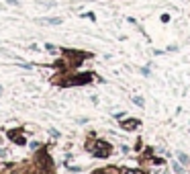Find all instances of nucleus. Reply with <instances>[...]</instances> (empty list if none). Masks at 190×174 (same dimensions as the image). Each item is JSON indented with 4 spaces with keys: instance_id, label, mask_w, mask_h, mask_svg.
<instances>
[{
    "instance_id": "nucleus-7",
    "label": "nucleus",
    "mask_w": 190,
    "mask_h": 174,
    "mask_svg": "<svg viewBox=\"0 0 190 174\" xmlns=\"http://www.w3.org/2000/svg\"><path fill=\"white\" fill-rule=\"evenodd\" d=\"M47 23H51V25H59V23H61V19H47Z\"/></svg>"
},
{
    "instance_id": "nucleus-2",
    "label": "nucleus",
    "mask_w": 190,
    "mask_h": 174,
    "mask_svg": "<svg viewBox=\"0 0 190 174\" xmlns=\"http://www.w3.org/2000/svg\"><path fill=\"white\" fill-rule=\"evenodd\" d=\"M137 125H139V121H137V119H127V121H123V123H121V127L127 129V131H133V129H137Z\"/></svg>"
},
{
    "instance_id": "nucleus-9",
    "label": "nucleus",
    "mask_w": 190,
    "mask_h": 174,
    "mask_svg": "<svg viewBox=\"0 0 190 174\" xmlns=\"http://www.w3.org/2000/svg\"><path fill=\"white\" fill-rule=\"evenodd\" d=\"M0 94H2V86H0Z\"/></svg>"
},
{
    "instance_id": "nucleus-5",
    "label": "nucleus",
    "mask_w": 190,
    "mask_h": 174,
    "mask_svg": "<svg viewBox=\"0 0 190 174\" xmlns=\"http://www.w3.org/2000/svg\"><path fill=\"white\" fill-rule=\"evenodd\" d=\"M178 160H180L182 164H184V166H188V164H190V158L186 156V154H182V152L178 154Z\"/></svg>"
},
{
    "instance_id": "nucleus-4",
    "label": "nucleus",
    "mask_w": 190,
    "mask_h": 174,
    "mask_svg": "<svg viewBox=\"0 0 190 174\" xmlns=\"http://www.w3.org/2000/svg\"><path fill=\"white\" fill-rule=\"evenodd\" d=\"M39 164H41V166H45V168H49V166H51V162H49V156H47V154L39 156Z\"/></svg>"
},
{
    "instance_id": "nucleus-6",
    "label": "nucleus",
    "mask_w": 190,
    "mask_h": 174,
    "mask_svg": "<svg viewBox=\"0 0 190 174\" xmlns=\"http://www.w3.org/2000/svg\"><path fill=\"white\" fill-rule=\"evenodd\" d=\"M133 103H135V104H139V106H143V104H145V100H143L141 96H133Z\"/></svg>"
},
{
    "instance_id": "nucleus-8",
    "label": "nucleus",
    "mask_w": 190,
    "mask_h": 174,
    "mask_svg": "<svg viewBox=\"0 0 190 174\" xmlns=\"http://www.w3.org/2000/svg\"><path fill=\"white\" fill-rule=\"evenodd\" d=\"M8 4H19V0H8Z\"/></svg>"
},
{
    "instance_id": "nucleus-3",
    "label": "nucleus",
    "mask_w": 190,
    "mask_h": 174,
    "mask_svg": "<svg viewBox=\"0 0 190 174\" xmlns=\"http://www.w3.org/2000/svg\"><path fill=\"white\" fill-rule=\"evenodd\" d=\"M19 133H21V129H16V131H8V137H16V143H19V146H25L27 141H25L22 137H19Z\"/></svg>"
},
{
    "instance_id": "nucleus-1",
    "label": "nucleus",
    "mask_w": 190,
    "mask_h": 174,
    "mask_svg": "<svg viewBox=\"0 0 190 174\" xmlns=\"http://www.w3.org/2000/svg\"><path fill=\"white\" fill-rule=\"evenodd\" d=\"M88 148L92 150V154H94L96 158H106V156L111 154V143H106V141H96L94 148H92V146H88Z\"/></svg>"
}]
</instances>
